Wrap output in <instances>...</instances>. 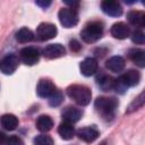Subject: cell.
<instances>
[{
  "mask_svg": "<svg viewBox=\"0 0 145 145\" xmlns=\"http://www.w3.org/2000/svg\"><path fill=\"white\" fill-rule=\"evenodd\" d=\"M94 106L96 111L106 120L112 119L114 116V111L118 106V101L114 97H97L95 100Z\"/></svg>",
  "mask_w": 145,
  "mask_h": 145,
  "instance_id": "1",
  "label": "cell"
},
{
  "mask_svg": "<svg viewBox=\"0 0 145 145\" xmlns=\"http://www.w3.org/2000/svg\"><path fill=\"white\" fill-rule=\"evenodd\" d=\"M68 96L79 105H87L91 102L92 93L88 87L84 85H71L67 88Z\"/></svg>",
  "mask_w": 145,
  "mask_h": 145,
  "instance_id": "2",
  "label": "cell"
},
{
  "mask_svg": "<svg viewBox=\"0 0 145 145\" xmlns=\"http://www.w3.org/2000/svg\"><path fill=\"white\" fill-rule=\"evenodd\" d=\"M103 34V25L100 22H92L87 24L82 31V39L86 43H94L102 37Z\"/></svg>",
  "mask_w": 145,
  "mask_h": 145,
  "instance_id": "3",
  "label": "cell"
},
{
  "mask_svg": "<svg viewBox=\"0 0 145 145\" xmlns=\"http://www.w3.org/2000/svg\"><path fill=\"white\" fill-rule=\"evenodd\" d=\"M58 17L61 25L67 28L72 27L78 23V14L75 9H71V8H62L59 11Z\"/></svg>",
  "mask_w": 145,
  "mask_h": 145,
  "instance_id": "4",
  "label": "cell"
},
{
  "mask_svg": "<svg viewBox=\"0 0 145 145\" xmlns=\"http://www.w3.org/2000/svg\"><path fill=\"white\" fill-rule=\"evenodd\" d=\"M58 31L56 25L51 23H42L36 28V37L40 41H46L50 39H53L57 35Z\"/></svg>",
  "mask_w": 145,
  "mask_h": 145,
  "instance_id": "5",
  "label": "cell"
},
{
  "mask_svg": "<svg viewBox=\"0 0 145 145\" xmlns=\"http://www.w3.org/2000/svg\"><path fill=\"white\" fill-rule=\"evenodd\" d=\"M18 57L16 54H8L0 61V71L5 75H11L18 67Z\"/></svg>",
  "mask_w": 145,
  "mask_h": 145,
  "instance_id": "6",
  "label": "cell"
},
{
  "mask_svg": "<svg viewBox=\"0 0 145 145\" xmlns=\"http://www.w3.org/2000/svg\"><path fill=\"white\" fill-rule=\"evenodd\" d=\"M19 58L20 60L27 65V66H33L35 65L39 59H40V53L39 51L35 49V48H32V46H27V48H24L20 50L19 52Z\"/></svg>",
  "mask_w": 145,
  "mask_h": 145,
  "instance_id": "7",
  "label": "cell"
},
{
  "mask_svg": "<svg viewBox=\"0 0 145 145\" xmlns=\"http://www.w3.org/2000/svg\"><path fill=\"white\" fill-rule=\"evenodd\" d=\"M101 9L104 14L112 16V17H118L122 14V8L118 1L114 0H104L101 2Z\"/></svg>",
  "mask_w": 145,
  "mask_h": 145,
  "instance_id": "8",
  "label": "cell"
},
{
  "mask_svg": "<svg viewBox=\"0 0 145 145\" xmlns=\"http://www.w3.org/2000/svg\"><path fill=\"white\" fill-rule=\"evenodd\" d=\"M56 92V86L51 80L41 79L36 87V93L41 97H50Z\"/></svg>",
  "mask_w": 145,
  "mask_h": 145,
  "instance_id": "9",
  "label": "cell"
},
{
  "mask_svg": "<svg viewBox=\"0 0 145 145\" xmlns=\"http://www.w3.org/2000/svg\"><path fill=\"white\" fill-rule=\"evenodd\" d=\"M65 53H66V49L63 48V45L59 43L49 44L43 49V56L48 59L59 58V57H62Z\"/></svg>",
  "mask_w": 145,
  "mask_h": 145,
  "instance_id": "10",
  "label": "cell"
},
{
  "mask_svg": "<svg viewBox=\"0 0 145 145\" xmlns=\"http://www.w3.org/2000/svg\"><path fill=\"white\" fill-rule=\"evenodd\" d=\"M77 136L86 142V143H92L94 142L97 137H99V130L92 126V127H84V128H80L78 131H77Z\"/></svg>",
  "mask_w": 145,
  "mask_h": 145,
  "instance_id": "11",
  "label": "cell"
},
{
  "mask_svg": "<svg viewBox=\"0 0 145 145\" xmlns=\"http://www.w3.org/2000/svg\"><path fill=\"white\" fill-rule=\"evenodd\" d=\"M79 69L84 76H92L97 71V61L94 58H86L80 62Z\"/></svg>",
  "mask_w": 145,
  "mask_h": 145,
  "instance_id": "12",
  "label": "cell"
},
{
  "mask_svg": "<svg viewBox=\"0 0 145 145\" xmlns=\"http://www.w3.org/2000/svg\"><path fill=\"white\" fill-rule=\"evenodd\" d=\"M82 117V111L75 106H67L62 111V119L65 122L68 123H74L77 122Z\"/></svg>",
  "mask_w": 145,
  "mask_h": 145,
  "instance_id": "13",
  "label": "cell"
},
{
  "mask_svg": "<svg viewBox=\"0 0 145 145\" xmlns=\"http://www.w3.org/2000/svg\"><path fill=\"white\" fill-rule=\"evenodd\" d=\"M105 67L113 72H120L125 68V59L120 56H113L106 60Z\"/></svg>",
  "mask_w": 145,
  "mask_h": 145,
  "instance_id": "14",
  "label": "cell"
},
{
  "mask_svg": "<svg viewBox=\"0 0 145 145\" xmlns=\"http://www.w3.org/2000/svg\"><path fill=\"white\" fill-rule=\"evenodd\" d=\"M111 34L116 39L123 40V39H126L129 35V28H128V26L125 23L119 22V23H116V24L112 25V27H111Z\"/></svg>",
  "mask_w": 145,
  "mask_h": 145,
  "instance_id": "15",
  "label": "cell"
},
{
  "mask_svg": "<svg viewBox=\"0 0 145 145\" xmlns=\"http://www.w3.org/2000/svg\"><path fill=\"white\" fill-rule=\"evenodd\" d=\"M128 22L137 27H143L145 25V14L139 10H131L127 15Z\"/></svg>",
  "mask_w": 145,
  "mask_h": 145,
  "instance_id": "16",
  "label": "cell"
},
{
  "mask_svg": "<svg viewBox=\"0 0 145 145\" xmlns=\"http://www.w3.org/2000/svg\"><path fill=\"white\" fill-rule=\"evenodd\" d=\"M121 78H122V80H123V83L126 84L127 87H131V86H135V85L138 84V82L140 79V75H139L138 71L130 69V70H127L121 76Z\"/></svg>",
  "mask_w": 145,
  "mask_h": 145,
  "instance_id": "17",
  "label": "cell"
},
{
  "mask_svg": "<svg viewBox=\"0 0 145 145\" xmlns=\"http://www.w3.org/2000/svg\"><path fill=\"white\" fill-rule=\"evenodd\" d=\"M0 121H1V126L7 130H15L18 126V118L11 113L3 114Z\"/></svg>",
  "mask_w": 145,
  "mask_h": 145,
  "instance_id": "18",
  "label": "cell"
},
{
  "mask_svg": "<svg viewBox=\"0 0 145 145\" xmlns=\"http://www.w3.org/2000/svg\"><path fill=\"white\" fill-rule=\"evenodd\" d=\"M52 127H53V120L51 119L50 116L43 114L36 119V128L40 131H43V133L49 131Z\"/></svg>",
  "mask_w": 145,
  "mask_h": 145,
  "instance_id": "19",
  "label": "cell"
},
{
  "mask_svg": "<svg viewBox=\"0 0 145 145\" xmlns=\"http://www.w3.org/2000/svg\"><path fill=\"white\" fill-rule=\"evenodd\" d=\"M58 133L60 135V137L62 139H66V140H69L74 137L75 135V129L72 127L71 123H68V122H62L60 123L59 128H58Z\"/></svg>",
  "mask_w": 145,
  "mask_h": 145,
  "instance_id": "20",
  "label": "cell"
},
{
  "mask_svg": "<svg viewBox=\"0 0 145 145\" xmlns=\"http://www.w3.org/2000/svg\"><path fill=\"white\" fill-rule=\"evenodd\" d=\"M129 58L134 63L139 66L140 68L145 67V52L140 49H131L129 51Z\"/></svg>",
  "mask_w": 145,
  "mask_h": 145,
  "instance_id": "21",
  "label": "cell"
},
{
  "mask_svg": "<svg viewBox=\"0 0 145 145\" xmlns=\"http://www.w3.org/2000/svg\"><path fill=\"white\" fill-rule=\"evenodd\" d=\"M97 82V85L103 91H110V89H113V82H114V78H112L111 76L109 75H101L97 77L96 79Z\"/></svg>",
  "mask_w": 145,
  "mask_h": 145,
  "instance_id": "22",
  "label": "cell"
},
{
  "mask_svg": "<svg viewBox=\"0 0 145 145\" xmlns=\"http://www.w3.org/2000/svg\"><path fill=\"white\" fill-rule=\"evenodd\" d=\"M33 39H34V34L27 27H23L16 33V40L20 43H27V42L32 41Z\"/></svg>",
  "mask_w": 145,
  "mask_h": 145,
  "instance_id": "23",
  "label": "cell"
},
{
  "mask_svg": "<svg viewBox=\"0 0 145 145\" xmlns=\"http://www.w3.org/2000/svg\"><path fill=\"white\" fill-rule=\"evenodd\" d=\"M34 145H53V139L49 135H39L34 138Z\"/></svg>",
  "mask_w": 145,
  "mask_h": 145,
  "instance_id": "24",
  "label": "cell"
},
{
  "mask_svg": "<svg viewBox=\"0 0 145 145\" xmlns=\"http://www.w3.org/2000/svg\"><path fill=\"white\" fill-rule=\"evenodd\" d=\"M143 104H144V93H140L139 96H138L137 99H135V100L131 102V104L129 105L127 112H133V111L137 110L138 108H140Z\"/></svg>",
  "mask_w": 145,
  "mask_h": 145,
  "instance_id": "25",
  "label": "cell"
},
{
  "mask_svg": "<svg viewBox=\"0 0 145 145\" xmlns=\"http://www.w3.org/2000/svg\"><path fill=\"white\" fill-rule=\"evenodd\" d=\"M61 102H62V94L61 92L56 89V92L49 97V104L51 106H58Z\"/></svg>",
  "mask_w": 145,
  "mask_h": 145,
  "instance_id": "26",
  "label": "cell"
},
{
  "mask_svg": "<svg viewBox=\"0 0 145 145\" xmlns=\"http://www.w3.org/2000/svg\"><path fill=\"white\" fill-rule=\"evenodd\" d=\"M126 88H127V86H126V84L123 83V80H122L121 76L114 79V82H113V89H114L116 92H118V93L122 94V93L126 91Z\"/></svg>",
  "mask_w": 145,
  "mask_h": 145,
  "instance_id": "27",
  "label": "cell"
},
{
  "mask_svg": "<svg viewBox=\"0 0 145 145\" xmlns=\"http://www.w3.org/2000/svg\"><path fill=\"white\" fill-rule=\"evenodd\" d=\"M131 40L136 44H143L145 41V35L142 31H135L131 35Z\"/></svg>",
  "mask_w": 145,
  "mask_h": 145,
  "instance_id": "28",
  "label": "cell"
},
{
  "mask_svg": "<svg viewBox=\"0 0 145 145\" xmlns=\"http://www.w3.org/2000/svg\"><path fill=\"white\" fill-rule=\"evenodd\" d=\"M5 145H24V142L22 140L20 137L14 135V136H10L6 139Z\"/></svg>",
  "mask_w": 145,
  "mask_h": 145,
  "instance_id": "29",
  "label": "cell"
},
{
  "mask_svg": "<svg viewBox=\"0 0 145 145\" xmlns=\"http://www.w3.org/2000/svg\"><path fill=\"white\" fill-rule=\"evenodd\" d=\"M69 45H70V49H71L72 51H78V50L80 49V44H79V43H78L76 40H72V41H70Z\"/></svg>",
  "mask_w": 145,
  "mask_h": 145,
  "instance_id": "30",
  "label": "cell"
},
{
  "mask_svg": "<svg viewBox=\"0 0 145 145\" xmlns=\"http://www.w3.org/2000/svg\"><path fill=\"white\" fill-rule=\"evenodd\" d=\"M35 3L37 5V6H40V7H42V8H48L50 5H51V1H35Z\"/></svg>",
  "mask_w": 145,
  "mask_h": 145,
  "instance_id": "31",
  "label": "cell"
},
{
  "mask_svg": "<svg viewBox=\"0 0 145 145\" xmlns=\"http://www.w3.org/2000/svg\"><path fill=\"white\" fill-rule=\"evenodd\" d=\"M6 139H7V138H6V135L0 131V145H5Z\"/></svg>",
  "mask_w": 145,
  "mask_h": 145,
  "instance_id": "32",
  "label": "cell"
}]
</instances>
